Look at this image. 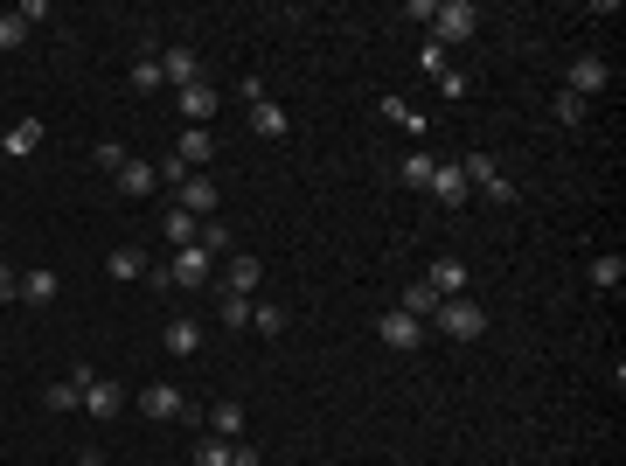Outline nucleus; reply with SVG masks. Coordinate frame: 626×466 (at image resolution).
Listing matches in <instances>:
<instances>
[{"label": "nucleus", "instance_id": "3", "mask_svg": "<svg viewBox=\"0 0 626 466\" xmlns=\"http://www.w3.org/2000/svg\"><path fill=\"white\" fill-rule=\"evenodd\" d=\"M473 28H480V7H473V0H439V7H432V35H439V49H446V42H467Z\"/></svg>", "mask_w": 626, "mask_h": 466}, {"label": "nucleus", "instance_id": "38", "mask_svg": "<svg viewBox=\"0 0 626 466\" xmlns=\"http://www.w3.org/2000/svg\"><path fill=\"white\" fill-rule=\"evenodd\" d=\"M126 160H133V154H126V147H112V140H105V147H98V167H112V174H119V167H126Z\"/></svg>", "mask_w": 626, "mask_h": 466}, {"label": "nucleus", "instance_id": "8", "mask_svg": "<svg viewBox=\"0 0 626 466\" xmlns=\"http://www.w3.org/2000/svg\"><path fill=\"white\" fill-rule=\"evenodd\" d=\"M216 105H223V91H216V84H188V91H181V119H188V126H209V119H216Z\"/></svg>", "mask_w": 626, "mask_h": 466}, {"label": "nucleus", "instance_id": "39", "mask_svg": "<svg viewBox=\"0 0 626 466\" xmlns=\"http://www.w3.org/2000/svg\"><path fill=\"white\" fill-rule=\"evenodd\" d=\"M230 466H265V460H258V446H244V439H237V446H230Z\"/></svg>", "mask_w": 626, "mask_h": 466}, {"label": "nucleus", "instance_id": "9", "mask_svg": "<svg viewBox=\"0 0 626 466\" xmlns=\"http://www.w3.org/2000/svg\"><path fill=\"white\" fill-rule=\"evenodd\" d=\"M432 195H439L446 209H460V202L473 195V188H467V174H460V160H439V167H432Z\"/></svg>", "mask_w": 626, "mask_h": 466}, {"label": "nucleus", "instance_id": "36", "mask_svg": "<svg viewBox=\"0 0 626 466\" xmlns=\"http://www.w3.org/2000/svg\"><path fill=\"white\" fill-rule=\"evenodd\" d=\"M418 63H425V77H432V84L446 77V49H439V42H425V56H418Z\"/></svg>", "mask_w": 626, "mask_h": 466}, {"label": "nucleus", "instance_id": "16", "mask_svg": "<svg viewBox=\"0 0 626 466\" xmlns=\"http://www.w3.org/2000/svg\"><path fill=\"white\" fill-rule=\"evenodd\" d=\"M174 154H181V160H188V167H195V174H202V167H209V154H216V133H202V126H188Z\"/></svg>", "mask_w": 626, "mask_h": 466}, {"label": "nucleus", "instance_id": "18", "mask_svg": "<svg viewBox=\"0 0 626 466\" xmlns=\"http://www.w3.org/2000/svg\"><path fill=\"white\" fill-rule=\"evenodd\" d=\"M209 439L237 446V439H244V411H237V404H216V411H209Z\"/></svg>", "mask_w": 626, "mask_h": 466}, {"label": "nucleus", "instance_id": "33", "mask_svg": "<svg viewBox=\"0 0 626 466\" xmlns=\"http://www.w3.org/2000/svg\"><path fill=\"white\" fill-rule=\"evenodd\" d=\"M195 244H202V251H209V258H216V251H230V230H223V223H216V216H209V223H202V237H195Z\"/></svg>", "mask_w": 626, "mask_h": 466}, {"label": "nucleus", "instance_id": "40", "mask_svg": "<svg viewBox=\"0 0 626 466\" xmlns=\"http://www.w3.org/2000/svg\"><path fill=\"white\" fill-rule=\"evenodd\" d=\"M0 300H21V279H14L7 265H0Z\"/></svg>", "mask_w": 626, "mask_h": 466}, {"label": "nucleus", "instance_id": "4", "mask_svg": "<svg viewBox=\"0 0 626 466\" xmlns=\"http://www.w3.org/2000/svg\"><path fill=\"white\" fill-rule=\"evenodd\" d=\"M376 334H383V348H397V355H411V348L425 341V320H411L404 307H390L383 320H376Z\"/></svg>", "mask_w": 626, "mask_h": 466}, {"label": "nucleus", "instance_id": "20", "mask_svg": "<svg viewBox=\"0 0 626 466\" xmlns=\"http://www.w3.org/2000/svg\"><path fill=\"white\" fill-rule=\"evenodd\" d=\"M42 133H49V126H42V119H21V126H14V133H7V147H0V154H35V147H42Z\"/></svg>", "mask_w": 626, "mask_h": 466}, {"label": "nucleus", "instance_id": "29", "mask_svg": "<svg viewBox=\"0 0 626 466\" xmlns=\"http://www.w3.org/2000/svg\"><path fill=\"white\" fill-rule=\"evenodd\" d=\"M432 167H439V160H432V154H411V160H404V167H397V174H404L411 188H432Z\"/></svg>", "mask_w": 626, "mask_h": 466}, {"label": "nucleus", "instance_id": "28", "mask_svg": "<svg viewBox=\"0 0 626 466\" xmlns=\"http://www.w3.org/2000/svg\"><path fill=\"white\" fill-rule=\"evenodd\" d=\"M216 313H223V327H251V300H244V293H223Z\"/></svg>", "mask_w": 626, "mask_h": 466}, {"label": "nucleus", "instance_id": "34", "mask_svg": "<svg viewBox=\"0 0 626 466\" xmlns=\"http://www.w3.org/2000/svg\"><path fill=\"white\" fill-rule=\"evenodd\" d=\"M154 174H160V181H167V188H181V181H188L195 167H188V160H181V154H167V160H160V167H154Z\"/></svg>", "mask_w": 626, "mask_h": 466}, {"label": "nucleus", "instance_id": "42", "mask_svg": "<svg viewBox=\"0 0 626 466\" xmlns=\"http://www.w3.org/2000/svg\"><path fill=\"white\" fill-rule=\"evenodd\" d=\"M0 147H7V133H0Z\"/></svg>", "mask_w": 626, "mask_h": 466}, {"label": "nucleus", "instance_id": "23", "mask_svg": "<svg viewBox=\"0 0 626 466\" xmlns=\"http://www.w3.org/2000/svg\"><path fill=\"white\" fill-rule=\"evenodd\" d=\"M550 112H557V126H585V119H592V105H585L578 91H557V98H550Z\"/></svg>", "mask_w": 626, "mask_h": 466}, {"label": "nucleus", "instance_id": "35", "mask_svg": "<svg viewBox=\"0 0 626 466\" xmlns=\"http://www.w3.org/2000/svg\"><path fill=\"white\" fill-rule=\"evenodd\" d=\"M195 466H230V446H223V439H202V446H195Z\"/></svg>", "mask_w": 626, "mask_h": 466}, {"label": "nucleus", "instance_id": "13", "mask_svg": "<svg viewBox=\"0 0 626 466\" xmlns=\"http://www.w3.org/2000/svg\"><path fill=\"white\" fill-rule=\"evenodd\" d=\"M84 411H91V418H112V411H119V383H105V376L91 369V376H84Z\"/></svg>", "mask_w": 626, "mask_h": 466}, {"label": "nucleus", "instance_id": "41", "mask_svg": "<svg viewBox=\"0 0 626 466\" xmlns=\"http://www.w3.org/2000/svg\"><path fill=\"white\" fill-rule=\"evenodd\" d=\"M77 466H105V460H98V453H84V460H77Z\"/></svg>", "mask_w": 626, "mask_h": 466}, {"label": "nucleus", "instance_id": "5", "mask_svg": "<svg viewBox=\"0 0 626 466\" xmlns=\"http://www.w3.org/2000/svg\"><path fill=\"white\" fill-rule=\"evenodd\" d=\"M606 84H613V70H606V56H578V63H571V77H564V91H578L585 105H592V98H599Z\"/></svg>", "mask_w": 626, "mask_h": 466}, {"label": "nucleus", "instance_id": "14", "mask_svg": "<svg viewBox=\"0 0 626 466\" xmlns=\"http://www.w3.org/2000/svg\"><path fill=\"white\" fill-rule=\"evenodd\" d=\"M251 133H265V140H286V133H293L286 105H272V98H265V105H251Z\"/></svg>", "mask_w": 626, "mask_h": 466}, {"label": "nucleus", "instance_id": "37", "mask_svg": "<svg viewBox=\"0 0 626 466\" xmlns=\"http://www.w3.org/2000/svg\"><path fill=\"white\" fill-rule=\"evenodd\" d=\"M237 98L244 105H265V77H237Z\"/></svg>", "mask_w": 626, "mask_h": 466}, {"label": "nucleus", "instance_id": "11", "mask_svg": "<svg viewBox=\"0 0 626 466\" xmlns=\"http://www.w3.org/2000/svg\"><path fill=\"white\" fill-rule=\"evenodd\" d=\"M425 286H432L439 300H460V293H467V265H460V258H439V265L425 272Z\"/></svg>", "mask_w": 626, "mask_h": 466}, {"label": "nucleus", "instance_id": "17", "mask_svg": "<svg viewBox=\"0 0 626 466\" xmlns=\"http://www.w3.org/2000/svg\"><path fill=\"white\" fill-rule=\"evenodd\" d=\"M258 279H265V265H258L251 251H237V258H230V293H244V300H251V293H258Z\"/></svg>", "mask_w": 626, "mask_h": 466}, {"label": "nucleus", "instance_id": "2", "mask_svg": "<svg viewBox=\"0 0 626 466\" xmlns=\"http://www.w3.org/2000/svg\"><path fill=\"white\" fill-rule=\"evenodd\" d=\"M209 272H216V258L202 251V244H188V251H174L167 258V272H154L160 286H188V293H202L209 286Z\"/></svg>", "mask_w": 626, "mask_h": 466}, {"label": "nucleus", "instance_id": "25", "mask_svg": "<svg viewBox=\"0 0 626 466\" xmlns=\"http://www.w3.org/2000/svg\"><path fill=\"white\" fill-rule=\"evenodd\" d=\"M112 279H147V251L140 244H119L112 251Z\"/></svg>", "mask_w": 626, "mask_h": 466}, {"label": "nucleus", "instance_id": "27", "mask_svg": "<svg viewBox=\"0 0 626 466\" xmlns=\"http://www.w3.org/2000/svg\"><path fill=\"white\" fill-rule=\"evenodd\" d=\"M167 348H174V355H195V348H202V327H195V320H167Z\"/></svg>", "mask_w": 626, "mask_h": 466}, {"label": "nucleus", "instance_id": "22", "mask_svg": "<svg viewBox=\"0 0 626 466\" xmlns=\"http://www.w3.org/2000/svg\"><path fill=\"white\" fill-rule=\"evenodd\" d=\"M397 307L411 313V320H432V313H439V293H432V286L418 279V286H404V300H397Z\"/></svg>", "mask_w": 626, "mask_h": 466}, {"label": "nucleus", "instance_id": "26", "mask_svg": "<svg viewBox=\"0 0 626 466\" xmlns=\"http://www.w3.org/2000/svg\"><path fill=\"white\" fill-rule=\"evenodd\" d=\"M383 119H390V126H404V133H425V112H418V105H404V98H383Z\"/></svg>", "mask_w": 626, "mask_h": 466}, {"label": "nucleus", "instance_id": "30", "mask_svg": "<svg viewBox=\"0 0 626 466\" xmlns=\"http://www.w3.org/2000/svg\"><path fill=\"white\" fill-rule=\"evenodd\" d=\"M160 84H167V77H160V56H140V63H133V91H160Z\"/></svg>", "mask_w": 626, "mask_h": 466}, {"label": "nucleus", "instance_id": "6", "mask_svg": "<svg viewBox=\"0 0 626 466\" xmlns=\"http://www.w3.org/2000/svg\"><path fill=\"white\" fill-rule=\"evenodd\" d=\"M160 77H167L174 91L202 84V63H195V49H188V42H167V56H160Z\"/></svg>", "mask_w": 626, "mask_h": 466}, {"label": "nucleus", "instance_id": "19", "mask_svg": "<svg viewBox=\"0 0 626 466\" xmlns=\"http://www.w3.org/2000/svg\"><path fill=\"white\" fill-rule=\"evenodd\" d=\"M21 300H28V307H42V300H56V272H49V265H35V272H21Z\"/></svg>", "mask_w": 626, "mask_h": 466}, {"label": "nucleus", "instance_id": "31", "mask_svg": "<svg viewBox=\"0 0 626 466\" xmlns=\"http://www.w3.org/2000/svg\"><path fill=\"white\" fill-rule=\"evenodd\" d=\"M21 42H28V21H21V14H0V56L21 49Z\"/></svg>", "mask_w": 626, "mask_h": 466}, {"label": "nucleus", "instance_id": "1", "mask_svg": "<svg viewBox=\"0 0 626 466\" xmlns=\"http://www.w3.org/2000/svg\"><path fill=\"white\" fill-rule=\"evenodd\" d=\"M432 320H439V334H453V341H480V334H487V307L467 300V293H460V300H439Z\"/></svg>", "mask_w": 626, "mask_h": 466}, {"label": "nucleus", "instance_id": "10", "mask_svg": "<svg viewBox=\"0 0 626 466\" xmlns=\"http://www.w3.org/2000/svg\"><path fill=\"white\" fill-rule=\"evenodd\" d=\"M140 411L160 418V425H174V418H181V390H174V383H147V390H140Z\"/></svg>", "mask_w": 626, "mask_h": 466}, {"label": "nucleus", "instance_id": "12", "mask_svg": "<svg viewBox=\"0 0 626 466\" xmlns=\"http://www.w3.org/2000/svg\"><path fill=\"white\" fill-rule=\"evenodd\" d=\"M84 376H91V362H77L63 383H49V404L56 411H84Z\"/></svg>", "mask_w": 626, "mask_h": 466}, {"label": "nucleus", "instance_id": "32", "mask_svg": "<svg viewBox=\"0 0 626 466\" xmlns=\"http://www.w3.org/2000/svg\"><path fill=\"white\" fill-rule=\"evenodd\" d=\"M251 327L258 334H286V307H251Z\"/></svg>", "mask_w": 626, "mask_h": 466}, {"label": "nucleus", "instance_id": "15", "mask_svg": "<svg viewBox=\"0 0 626 466\" xmlns=\"http://www.w3.org/2000/svg\"><path fill=\"white\" fill-rule=\"evenodd\" d=\"M154 188H160L154 160H126V167H119V195H154Z\"/></svg>", "mask_w": 626, "mask_h": 466}, {"label": "nucleus", "instance_id": "7", "mask_svg": "<svg viewBox=\"0 0 626 466\" xmlns=\"http://www.w3.org/2000/svg\"><path fill=\"white\" fill-rule=\"evenodd\" d=\"M216 202H223V195H216V181H209V174H188V181H181V209H188L195 223H209V216H216Z\"/></svg>", "mask_w": 626, "mask_h": 466}, {"label": "nucleus", "instance_id": "21", "mask_svg": "<svg viewBox=\"0 0 626 466\" xmlns=\"http://www.w3.org/2000/svg\"><path fill=\"white\" fill-rule=\"evenodd\" d=\"M592 286H606V293H620V286H626V258H620V251L592 258Z\"/></svg>", "mask_w": 626, "mask_h": 466}, {"label": "nucleus", "instance_id": "24", "mask_svg": "<svg viewBox=\"0 0 626 466\" xmlns=\"http://www.w3.org/2000/svg\"><path fill=\"white\" fill-rule=\"evenodd\" d=\"M195 237H202V223H195V216H188V209L174 202V209H167V244H181V251H188Z\"/></svg>", "mask_w": 626, "mask_h": 466}]
</instances>
